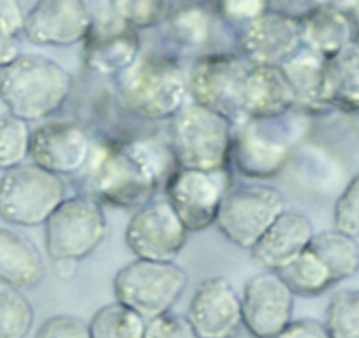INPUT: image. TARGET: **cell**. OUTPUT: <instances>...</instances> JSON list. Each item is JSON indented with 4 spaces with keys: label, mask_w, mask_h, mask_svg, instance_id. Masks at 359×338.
Wrapping results in <instances>:
<instances>
[{
    "label": "cell",
    "mask_w": 359,
    "mask_h": 338,
    "mask_svg": "<svg viewBox=\"0 0 359 338\" xmlns=\"http://www.w3.org/2000/svg\"><path fill=\"white\" fill-rule=\"evenodd\" d=\"M171 148L155 140H123L94 144V151L81 173L90 198L116 208L136 210L151 201L164 185ZM175 161V158H172ZM79 173V175H81Z\"/></svg>",
    "instance_id": "obj_1"
},
{
    "label": "cell",
    "mask_w": 359,
    "mask_h": 338,
    "mask_svg": "<svg viewBox=\"0 0 359 338\" xmlns=\"http://www.w3.org/2000/svg\"><path fill=\"white\" fill-rule=\"evenodd\" d=\"M72 76L58 62L41 55H20L0 69V101L25 122H41L67 104Z\"/></svg>",
    "instance_id": "obj_2"
},
{
    "label": "cell",
    "mask_w": 359,
    "mask_h": 338,
    "mask_svg": "<svg viewBox=\"0 0 359 338\" xmlns=\"http://www.w3.org/2000/svg\"><path fill=\"white\" fill-rule=\"evenodd\" d=\"M116 81L122 101L141 119L171 120L189 102L187 72L169 55H141Z\"/></svg>",
    "instance_id": "obj_3"
},
{
    "label": "cell",
    "mask_w": 359,
    "mask_h": 338,
    "mask_svg": "<svg viewBox=\"0 0 359 338\" xmlns=\"http://www.w3.org/2000/svg\"><path fill=\"white\" fill-rule=\"evenodd\" d=\"M234 123L222 113L191 101L171 119L169 148L175 165L203 171L229 168Z\"/></svg>",
    "instance_id": "obj_4"
},
{
    "label": "cell",
    "mask_w": 359,
    "mask_h": 338,
    "mask_svg": "<svg viewBox=\"0 0 359 338\" xmlns=\"http://www.w3.org/2000/svg\"><path fill=\"white\" fill-rule=\"evenodd\" d=\"M67 198L64 178L32 164H22L0 177V219L20 227H39Z\"/></svg>",
    "instance_id": "obj_5"
},
{
    "label": "cell",
    "mask_w": 359,
    "mask_h": 338,
    "mask_svg": "<svg viewBox=\"0 0 359 338\" xmlns=\"http://www.w3.org/2000/svg\"><path fill=\"white\" fill-rule=\"evenodd\" d=\"M189 284V275L175 261L136 259L116 271L113 291L116 302L136 310L144 319L171 312Z\"/></svg>",
    "instance_id": "obj_6"
},
{
    "label": "cell",
    "mask_w": 359,
    "mask_h": 338,
    "mask_svg": "<svg viewBox=\"0 0 359 338\" xmlns=\"http://www.w3.org/2000/svg\"><path fill=\"white\" fill-rule=\"evenodd\" d=\"M108 220L97 199L90 196L65 198L44 224V243L51 261H74L94 254L104 241Z\"/></svg>",
    "instance_id": "obj_7"
},
{
    "label": "cell",
    "mask_w": 359,
    "mask_h": 338,
    "mask_svg": "<svg viewBox=\"0 0 359 338\" xmlns=\"http://www.w3.org/2000/svg\"><path fill=\"white\" fill-rule=\"evenodd\" d=\"M229 189V168L203 171L175 165L164 182V198L189 233H201L215 226L220 205Z\"/></svg>",
    "instance_id": "obj_8"
},
{
    "label": "cell",
    "mask_w": 359,
    "mask_h": 338,
    "mask_svg": "<svg viewBox=\"0 0 359 338\" xmlns=\"http://www.w3.org/2000/svg\"><path fill=\"white\" fill-rule=\"evenodd\" d=\"M284 212V196L271 185L252 184L231 187L220 205L215 226L227 241L250 250Z\"/></svg>",
    "instance_id": "obj_9"
},
{
    "label": "cell",
    "mask_w": 359,
    "mask_h": 338,
    "mask_svg": "<svg viewBox=\"0 0 359 338\" xmlns=\"http://www.w3.org/2000/svg\"><path fill=\"white\" fill-rule=\"evenodd\" d=\"M247 64L243 57L224 51L198 57L187 71L191 101L222 113L233 123L241 122V90L250 67Z\"/></svg>",
    "instance_id": "obj_10"
},
{
    "label": "cell",
    "mask_w": 359,
    "mask_h": 338,
    "mask_svg": "<svg viewBox=\"0 0 359 338\" xmlns=\"http://www.w3.org/2000/svg\"><path fill=\"white\" fill-rule=\"evenodd\" d=\"M269 120L243 119L234 123L229 164L254 180L273 178L289 162L292 141L284 129H271Z\"/></svg>",
    "instance_id": "obj_11"
},
{
    "label": "cell",
    "mask_w": 359,
    "mask_h": 338,
    "mask_svg": "<svg viewBox=\"0 0 359 338\" xmlns=\"http://www.w3.org/2000/svg\"><path fill=\"white\" fill-rule=\"evenodd\" d=\"M187 236V227L165 198L151 199L134 210L123 234L134 256L150 261H175Z\"/></svg>",
    "instance_id": "obj_12"
},
{
    "label": "cell",
    "mask_w": 359,
    "mask_h": 338,
    "mask_svg": "<svg viewBox=\"0 0 359 338\" xmlns=\"http://www.w3.org/2000/svg\"><path fill=\"white\" fill-rule=\"evenodd\" d=\"M95 141L85 127L69 120L41 123L30 136L29 158L58 177H74L88 164Z\"/></svg>",
    "instance_id": "obj_13"
},
{
    "label": "cell",
    "mask_w": 359,
    "mask_h": 338,
    "mask_svg": "<svg viewBox=\"0 0 359 338\" xmlns=\"http://www.w3.org/2000/svg\"><path fill=\"white\" fill-rule=\"evenodd\" d=\"M294 292L277 271H262L247 280L241 295L243 326L254 338H273L292 320Z\"/></svg>",
    "instance_id": "obj_14"
},
{
    "label": "cell",
    "mask_w": 359,
    "mask_h": 338,
    "mask_svg": "<svg viewBox=\"0 0 359 338\" xmlns=\"http://www.w3.org/2000/svg\"><path fill=\"white\" fill-rule=\"evenodd\" d=\"M95 16L86 0H36L27 11L23 37L34 46L83 44Z\"/></svg>",
    "instance_id": "obj_15"
},
{
    "label": "cell",
    "mask_w": 359,
    "mask_h": 338,
    "mask_svg": "<svg viewBox=\"0 0 359 338\" xmlns=\"http://www.w3.org/2000/svg\"><path fill=\"white\" fill-rule=\"evenodd\" d=\"M141 57L140 30L113 15L111 20H94L83 41V64L99 76L122 74Z\"/></svg>",
    "instance_id": "obj_16"
},
{
    "label": "cell",
    "mask_w": 359,
    "mask_h": 338,
    "mask_svg": "<svg viewBox=\"0 0 359 338\" xmlns=\"http://www.w3.org/2000/svg\"><path fill=\"white\" fill-rule=\"evenodd\" d=\"M238 46L250 65H282L302 48L298 16L269 9L240 30Z\"/></svg>",
    "instance_id": "obj_17"
},
{
    "label": "cell",
    "mask_w": 359,
    "mask_h": 338,
    "mask_svg": "<svg viewBox=\"0 0 359 338\" xmlns=\"http://www.w3.org/2000/svg\"><path fill=\"white\" fill-rule=\"evenodd\" d=\"M187 317L199 338H234L243 326L241 296L227 278H206L196 288Z\"/></svg>",
    "instance_id": "obj_18"
},
{
    "label": "cell",
    "mask_w": 359,
    "mask_h": 338,
    "mask_svg": "<svg viewBox=\"0 0 359 338\" xmlns=\"http://www.w3.org/2000/svg\"><path fill=\"white\" fill-rule=\"evenodd\" d=\"M313 234L316 231L309 217L285 210L250 248V257L266 271H280L298 259Z\"/></svg>",
    "instance_id": "obj_19"
},
{
    "label": "cell",
    "mask_w": 359,
    "mask_h": 338,
    "mask_svg": "<svg viewBox=\"0 0 359 338\" xmlns=\"http://www.w3.org/2000/svg\"><path fill=\"white\" fill-rule=\"evenodd\" d=\"M296 108V95L280 65H250L241 90L245 119L285 116Z\"/></svg>",
    "instance_id": "obj_20"
},
{
    "label": "cell",
    "mask_w": 359,
    "mask_h": 338,
    "mask_svg": "<svg viewBox=\"0 0 359 338\" xmlns=\"http://www.w3.org/2000/svg\"><path fill=\"white\" fill-rule=\"evenodd\" d=\"M302 44L323 58H331L355 41L352 18L341 8L317 4L298 16Z\"/></svg>",
    "instance_id": "obj_21"
},
{
    "label": "cell",
    "mask_w": 359,
    "mask_h": 338,
    "mask_svg": "<svg viewBox=\"0 0 359 338\" xmlns=\"http://www.w3.org/2000/svg\"><path fill=\"white\" fill-rule=\"evenodd\" d=\"M44 278L43 254L30 238L0 227V284L11 289H34Z\"/></svg>",
    "instance_id": "obj_22"
},
{
    "label": "cell",
    "mask_w": 359,
    "mask_h": 338,
    "mask_svg": "<svg viewBox=\"0 0 359 338\" xmlns=\"http://www.w3.org/2000/svg\"><path fill=\"white\" fill-rule=\"evenodd\" d=\"M320 99L326 109L359 113V43L354 41L324 62Z\"/></svg>",
    "instance_id": "obj_23"
},
{
    "label": "cell",
    "mask_w": 359,
    "mask_h": 338,
    "mask_svg": "<svg viewBox=\"0 0 359 338\" xmlns=\"http://www.w3.org/2000/svg\"><path fill=\"white\" fill-rule=\"evenodd\" d=\"M324 62L326 58L302 44V48L280 65L294 90L296 106L306 109V111H324L326 109L323 99H320Z\"/></svg>",
    "instance_id": "obj_24"
},
{
    "label": "cell",
    "mask_w": 359,
    "mask_h": 338,
    "mask_svg": "<svg viewBox=\"0 0 359 338\" xmlns=\"http://www.w3.org/2000/svg\"><path fill=\"white\" fill-rule=\"evenodd\" d=\"M309 248L319 257L337 284L359 271V243L354 236L338 229L320 231L313 234Z\"/></svg>",
    "instance_id": "obj_25"
},
{
    "label": "cell",
    "mask_w": 359,
    "mask_h": 338,
    "mask_svg": "<svg viewBox=\"0 0 359 338\" xmlns=\"http://www.w3.org/2000/svg\"><path fill=\"white\" fill-rule=\"evenodd\" d=\"M277 273L284 278L294 296L302 298H316L337 285L326 266L309 247L299 254L298 259Z\"/></svg>",
    "instance_id": "obj_26"
},
{
    "label": "cell",
    "mask_w": 359,
    "mask_h": 338,
    "mask_svg": "<svg viewBox=\"0 0 359 338\" xmlns=\"http://www.w3.org/2000/svg\"><path fill=\"white\" fill-rule=\"evenodd\" d=\"M147 323L141 313L120 302L101 306L90 319L92 338H144Z\"/></svg>",
    "instance_id": "obj_27"
},
{
    "label": "cell",
    "mask_w": 359,
    "mask_h": 338,
    "mask_svg": "<svg viewBox=\"0 0 359 338\" xmlns=\"http://www.w3.org/2000/svg\"><path fill=\"white\" fill-rule=\"evenodd\" d=\"M164 25H168L169 37L180 50L196 51L210 39L212 16L199 6H182L171 11Z\"/></svg>",
    "instance_id": "obj_28"
},
{
    "label": "cell",
    "mask_w": 359,
    "mask_h": 338,
    "mask_svg": "<svg viewBox=\"0 0 359 338\" xmlns=\"http://www.w3.org/2000/svg\"><path fill=\"white\" fill-rule=\"evenodd\" d=\"M29 122L13 113H0V171L25 164L30 155Z\"/></svg>",
    "instance_id": "obj_29"
},
{
    "label": "cell",
    "mask_w": 359,
    "mask_h": 338,
    "mask_svg": "<svg viewBox=\"0 0 359 338\" xmlns=\"http://www.w3.org/2000/svg\"><path fill=\"white\" fill-rule=\"evenodd\" d=\"M323 323L331 338H359V289L334 292Z\"/></svg>",
    "instance_id": "obj_30"
},
{
    "label": "cell",
    "mask_w": 359,
    "mask_h": 338,
    "mask_svg": "<svg viewBox=\"0 0 359 338\" xmlns=\"http://www.w3.org/2000/svg\"><path fill=\"white\" fill-rule=\"evenodd\" d=\"M116 18L136 30L164 25L172 11V0H109Z\"/></svg>",
    "instance_id": "obj_31"
},
{
    "label": "cell",
    "mask_w": 359,
    "mask_h": 338,
    "mask_svg": "<svg viewBox=\"0 0 359 338\" xmlns=\"http://www.w3.org/2000/svg\"><path fill=\"white\" fill-rule=\"evenodd\" d=\"M34 317L32 303L20 289L0 291V338H27Z\"/></svg>",
    "instance_id": "obj_32"
},
{
    "label": "cell",
    "mask_w": 359,
    "mask_h": 338,
    "mask_svg": "<svg viewBox=\"0 0 359 338\" xmlns=\"http://www.w3.org/2000/svg\"><path fill=\"white\" fill-rule=\"evenodd\" d=\"M333 222L334 229L348 236H359V173L351 178L344 192L338 196L333 210Z\"/></svg>",
    "instance_id": "obj_33"
},
{
    "label": "cell",
    "mask_w": 359,
    "mask_h": 338,
    "mask_svg": "<svg viewBox=\"0 0 359 338\" xmlns=\"http://www.w3.org/2000/svg\"><path fill=\"white\" fill-rule=\"evenodd\" d=\"M269 11V0H217L220 18L236 29H245Z\"/></svg>",
    "instance_id": "obj_34"
},
{
    "label": "cell",
    "mask_w": 359,
    "mask_h": 338,
    "mask_svg": "<svg viewBox=\"0 0 359 338\" xmlns=\"http://www.w3.org/2000/svg\"><path fill=\"white\" fill-rule=\"evenodd\" d=\"M144 338H199L194 326L187 316L180 313H162V316L148 319Z\"/></svg>",
    "instance_id": "obj_35"
},
{
    "label": "cell",
    "mask_w": 359,
    "mask_h": 338,
    "mask_svg": "<svg viewBox=\"0 0 359 338\" xmlns=\"http://www.w3.org/2000/svg\"><path fill=\"white\" fill-rule=\"evenodd\" d=\"M36 338H92L88 323L74 316L48 317L37 330Z\"/></svg>",
    "instance_id": "obj_36"
},
{
    "label": "cell",
    "mask_w": 359,
    "mask_h": 338,
    "mask_svg": "<svg viewBox=\"0 0 359 338\" xmlns=\"http://www.w3.org/2000/svg\"><path fill=\"white\" fill-rule=\"evenodd\" d=\"M27 13L22 0H0V27L13 36H23Z\"/></svg>",
    "instance_id": "obj_37"
},
{
    "label": "cell",
    "mask_w": 359,
    "mask_h": 338,
    "mask_svg": "<svg viewBox=\"0 0 359 338\" xmlns=\"http://www.w3.org/2000/svg\"><path fill=\"white\" fill-rule=\"evenodd\" d=\"M273 338H331L324 323L317 319H292Z\"/></svg>",
    "instance_id": "obj_38"
},
{
    "label": "cell",
    "mask_w": 359,
    "mask_h": 338,
    "mask_svg": "<svg viewBox=\"0 0 359 338\" xmlns=\"http://www.w3.org/2000/svg\"><path fill=\"white\" fill-rule=\"evenodd\" d=\"M20 39L22 37L13 36L11 32L0 27V69H4L6 65H9L15 58L22 55V43H20Z\"/></svg>",
    "instance_id": "obj_39"
}]
</instances>
